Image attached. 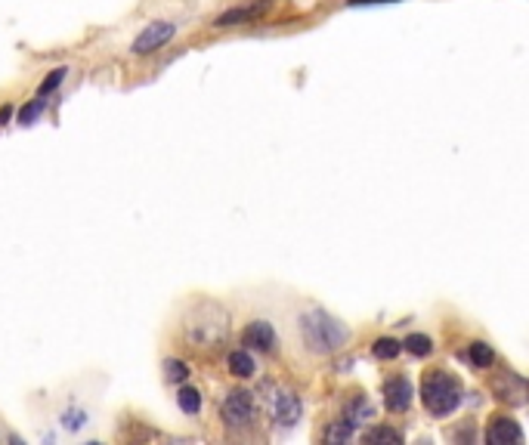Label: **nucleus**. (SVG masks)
<instances>
[{
    "instance_id": "obj_12",
    "label": "nucleus",
    "mask_w": 529,
    "mask_h": 445,
    "mask_svg": "<svg viewBox=\"0 0 529 445\" xmlns=\"http://www.w3.org/2000/svg\"><path fill=\"white\" fill-rule=\"evenodd\" d=\"M227 365H229V371H233L236 377H251L257 371L255 356H251L248 349H233V353H229V359H227Z\"/></svg>"
},
{
    "instance_id": "obj_7",
    "label": "nucleus",
    "mask_w": 529,
    "mask_h": 445,
    "mask_svg": "<svg viewBox=\"0 0 529 445\" xmlns=\"http://www.w3.org/2000/svg\"><path fill=\"white\" fill-rule=\"evenodd\" d=\"M173 34H177V25H173V22H152V25H146V32L134 41V53L136 56L155 53V50H162Z\"/></svg>"
},
{
    "instance_id": "obj_2",
    "label": "nucleus",
    "mask_w": 529,
    "mask_h": 445,
    "mask_svg": "<svg viewBox=\"0 0 529 445\" xmlns=\"http://www.w3.org/2000/svg\"><path fill=\"white\" fill-rule=\"evenodd\" d=\"M186 338H190V344L201 347V349H211V347H220L223 340H227L229 334V316L223 306H217L211 301H201L195 310L190 312V319H186Z\"/></svg>"
},
{
    "instance_id": "obj_20",
    "label": "nucleus",
    "mask_w": 529,
    "mask_h": 445,
    "mask_svg": "<svg viewBox=\"0 0 529 445\" xmlns=\"http://www.w3.org/2000/svg\"><path fill=\"white\" fill-rule=\"evenodd\" d=\"M43 106H47V99H43V97L34 99L32 106H25V108H22V112H19V124H32V121L38 118V115L43 112Z\"/></svg>"
},
{
    "instance_id": "obj_21",
    "label": "nucleus",
    "mask_w": 529,
    "mask_h": 445,
    "mask_svg": "<svg viewBox=\"0 0 529 445\" xmlns=\"http://www.w3.org/2000/svg\"><path fill=\"white\" fill-rule=\"evenodd\" d=\"M65 75H69V71H65V69H56L53 75H50L47 81L41 84V97H50V93H53L56 87H60V84L65 81Z\"/></svg>"
},
{
    "instance_id": "obj_6",
    "label": "nucleus",
    "mask_w": 529,
    "mask_h": 445,
    "mask_svg": "<svg viewBox=\"0 0 529 445\" xmlns=\"http://www.w3.org/2000/svg\"><path fill=\"white\" fill-rule=\"evenodd\" d=\"M412 396H415V393H412V384L405 375H394L384 381V405H387V412H394V414L409 412Z\"/></svg>"
},
{
    "instance_id": "obj_11",
    "label": "nucleus",
    "mask_w": 529,
    "mask_h": 445,
    "mask_svg": "<svg viewBox=\"0 0 529 445\" xmlns=\"http://www.w3.org/2000/svg\"><path fill=\"white\" fill-rule=\"evenodd\" d=\"M242 344L248 349H257V353H273L275 349V328L270 322H264V319H257V322H251L242 331Z\"/></svg>"
},
{
    "instance_id": "obj_13",
    "label": "nucleus",
    "mask_w": 529,
    "mask_h": 445,
    "mask_svg": "<svg viewBox=\"0 0 529 445\" xmlns=\"http://www.w3.org/2000/svg\"><path fill=\"white\" fill-rule=\"evenodd\" d=\"M353 433H357V421H350L347 414H340L335 424L325 430L322 440H325V442H350V440H353Z\"/></svg>"
},
{
    "instance_id": "obj_9",
    "label": "nucleus",
    "mask_w": 529,
    "mask_h": 445,
    "mask_svg": "<svg viewBox=\"0 0 529 445\" xmlns=\"http://www.w3.org/2000/svg\"><path fill=\"white\" fill-rule=\"evenodd\" d=\"M492 390H496V396L502 399V403H508V405L526 403V396H529V384L524 381V377L511 375V371L498 375L496 381H492Z\"/></svg>"
},
{
    "instance_id": "obj_17",
    "label": "nucleus",
    "mask_w": 529,
    "mask_h": 445,
    "mask_svg": "<svg viewBox=\"0 0 529 445\" xmlns=\"http://www.w3.org/2000/svg\"><path fill=\"white\" fill-rule=\"evenodd\" d=\"M177 405L183 408L186 414H199L201 412V393L192 390V386H183L177 396Z\"/></svg>"
},
{
    "instance_id": "obj_10",
    "label": "nucleus",
    "mask_w": 529,
    "mask_h": 445,
    "mask_svg": "<svg viewBox=\"0 0 529 445\" xmlns=\"http://www.w3.org/2000/svg\"><path fill=\"white\" fill-rule=\"evenodd\" d=\"M487 442L489 445H520L524 442V430L517 427V421L514 418L498 414V418H492L487 427Z\"/></svg>"
},
{
    "instance_id": "obj_5",
    "label": "nucleus",
    "mask_w": 529,
    "mask_h": 445,
    "mask_svg": "<svg viewBox=\"0 0 529 445\" xmlns=\"http://www.w3.org/2000/svg\"><path fill=\"white\" fill-rule=\"evenodd\" d=\"M220 418L229 430H245L255 424L257 418V405L255 396L248 390H229L220 403Z\"/></svg>"
},
{
    "instance_id": "obj_1",
    "label": "nucleus",
    "mask_w": 529,
    "mask_h": 445,
    "mask_svg": "<svg viewBox=\"0 0 529 445\" xmlns=\"http://www.w3.org/2000/svg\"><path fill=\"white\" fill-rule=\"evenodd\" d=\"M297 328H301L303 347H307L310 353H316V356L338 353V349L344 347L347 340H350V328L340 322V319L331 316V312L319 310V306H316V310L303 312Z\"/></svg>"
},
{
    "instance_id": "obj_19",
    "label": "nucleus",
    "mask_w": 529,
    "mask_h": 445,
    "mask_svg": "<svg viewBox=\"0 0 529 445\" xmlns=\"http://www.w3.org/2000/svg\"><path fill=\"white\" fill-rule=\"evenodd\" d=\"M164 375H168L171 384H183L186 377H190V365L180 362V359H168L164 362Z\"/></svg>"
},
{
    "instance_id": "obj_22",
    "label": "nucleus",
    "mask_w": 529,
    "mask_h": 445,
    "mask_svg": "<svg viewBox=\"0 0 529 445\" xmlns=\"http://www.w3.org/2000/svg\"><path fill=\"white\" fill-rule=\"evenodd\" d=\"M368 4H396V0H350V6H368Z\"/></svg>"
},
{
    "instance_id": "obj_16",
    "label": "nucleus",
    "mask_w": 529,
    "mask_h": 445,
    "mask_svg": "<svg viewBox=\"0 0 529 445\" xmlns=\"http://www.w3.org/2000/svg\"><path fill=\"white\" fill-rule=\"evenodd\" d=\"M362 442H390V445H400L403 442V433H400V430H390V427H372L366 436H362Z\"/></svg>"
},
{
    "instance_id": "obj_8",
    "label": "nucleus",
    "mask_w": 529,
    "mask_h": 445,
    "mask_svg": "<svg viewBox=\"0 0 529 445\" xmlns=\"http://www.w3.org/2000/svg\"><path fill=\"white\" fill-rule=\"evenodd\" d=\"M273 4L275 0H251V4L236 6V10H227L223 16H217L214 25L217 28H233V25H242V22H255V19L264 16V13H270Z\"/></svg>"
},
{
    "instance_id": "obj_23",
    "label": "nucleus",
    "mask_w": 529,
    "mask_h": 445,
    "mask_svg": "<svg viewBox=\"0 0 529 445\" xmlns=\"http://www.w3.org/2000/svg\"><path fill=\"white\" fill-rule=\"evenodd\" d=\"M6 118H10V108H4V112H0V124H4Z\"/></svg>"
},
{
    "instance_id": "obj_15",
    "label": "nucleus",
    "mask_w": 529,
    "mask_h": 445,
    "mask_svg": "<svg viewBox=\"0 0 529 445\" xmlns=\"http://www.w3.org/2000/svg\"><path fill=\"white\" fill-rule=\"evenodd\" d=\"M405 353L412 356H431L433 353V340L427 338V334H409V338L403 340Z\"/></svg>"
},
{
    "instance_id": "obj_18",
    "label": "nucleus",
    "mask_w": 529,
    "mask_h": 445,
    "mask_svg": "<svg viewBox=\"0 0 529 445\" xmlns=\"http://www.w3.org/2000/svg\"><path fill=\"white\" fill-rule=\"evenodd\" d=\"M372 353L378 356V359H396V356L403 353V344L400 340H394V338H378L375 340V347H372Z\"/></svg>"
},
{
    "instance_id": "obj_4",
    "label": "nucleus",
    "mask_w": 529,
    "mask_h": 445,
    "mask_svg": "<svg viewBox=\"0 0 529 445\" xmlns=\"http://www.w3.org/2000/svg\"><path fill=\"white\" fill-rule=\"evenodd\" d=\"M264 403H266V414H270V421L275 427L292 430V427H297V421L303 418L301 396H297L294 390H288V386H266Z\"/></svg>"
},
{
    "instance_id": "obj_3",
    "label": "nucleus",
    "mask_w": 529,
    "mask_h": 445,
    "mask_svg": "<svg viewBox=\"0 0 529 445\" xmlns=\"http://www.w3.org/2000/svg\"><path fill=\"white\" fill-rule=\"evenodd\" d=\"M422 403L433 418H449L455 414V408L465 403V386L455 375L437 368L431 375H424L422 381Z\"/></svg>"
},
{
    "instance_id": "obj_14",
    "label": "nucleus",
    "mask_w": 529,
    "mask_h": 445,
    "mask_svg": "<svg viewBox=\"0 0 529 445\" xmlns=\"http://www.w3.org/2000/svg\"><path fill=\"white\" fill-rule=\"evenodd\" d=\"M468 362L474 365V368H492V365H496V349L489 344H483V340H474V344L468 347Z\"/></svg>"
}]
</instances>
